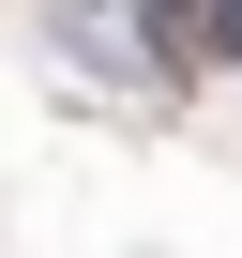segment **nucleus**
<instances>
[{
    "label": "nucleus",
    "instance_id": "nucleus-1",
    "mask_svg": "<svg viewBox=\"0 0 242 258\" xmlns=\"http://www.w3.org/2000/svg\"><path fill=\"white\" fill-rule=\"evenodd\" d=\"M137 16H152L167 76H227V61H242V0H137Z\"/></svg>",
    "mask_w": 242,
    "mask_h": 258
}]
</instances>
